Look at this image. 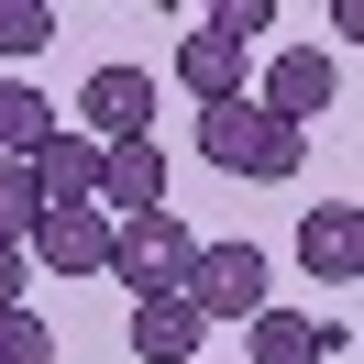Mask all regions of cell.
<instances>
[{
  "instance_id": "3957f363",
  "label": "cell",
  "mask_w": 364,
  "mask_h": 364,
  "mask_svg": "<svg viewBox=\"0 0 364 364\" xmlns=\"http://www.w3.org/2000/svg\"><path fill=\"white\" fill-rule=\"evenodd\" d=\"M188 254H199V243H188V221H177V210H144V221H111V276H122L133 298H177Z\"/></svg>"
},
{
  "instance_id": "277c9868",
  "label": "cell",
  "mask_w": 364,
  "mask_h": 364,
  "mask_svg": "<svg viewBox=\"0 0 364 364\" xmlns=\"http://www.w3.org/2000/svg\"><path fill=\"white\" fill-rule=\"evenodd\" d=\"M144 210H166V144H100V221H144Z\"/></svg>"
},
{
  "instance_id": "9a60e30c",
  "label": "cell",
  "mask_w": 364,
  "mask_h": 364,
  "mask_svg": "<svg viewBox=\"0 0 364 364\" xmlns=\"http://www.w3.org/2000/svg\"><path fill=\"white\" fill-rule=\"evenodd\" d=\"M0 364H55V331H45V309H0Z\"/></svg>"
},
{
  "instance_id": "6da1fadb",
  "label": "cell",
  "mask_w": 364,
  "mask_h": 364,
  "mask_svg": "<svg viewBox=\"0 0 364 364\" xmlns=\"http://www.w3.org/2000/svg\"><path fill=\"white\" fill-rule=\"evenodd\" d=\"M199 155L221 166V177H298V155H309V133H287L276 111H254V100H221V111H199Z\"/></svg>"
},
{
  "instance_id": "5b68a950",
  "label": "cell",
  "mask_w": 364,
  "mask_h": 364,
  "mask_svg": "<svg viewBox=\"0 0 364 364\" xmlns=\"http://www.w3.org/2000/svg\"><path fill=\"white\" fill-rule=\"evenodd\" d=\"M331 100H342V67H331L320 45H287V55L265 67V100H254V111H276L287 133H309V122L331 111Z\"/></svg>"
},
{
  "instance_id": "52a82bcc",
  "label": "cell",
  "mask_w": 364,
  "mask_h": 364,
  "mask_svg": "<svg viewBox=\"0 0 364 364\" xmlns=\"http://www.w3.org/2000/svg\"><path fill=\"white\" fill-rule=\"evenodd\" d=\"M23 254L45 276H111V221H100V210H45V221L23 232Z\"/></svg>"
},
{
  "instance_id": "7c38bea8",
  "label": "cell",
  "mask_w": 364,
  "mask_h": 364,
  "mask_svg": "<svg viewBox=\"0 0 364 364\" xmlns=\"http://www.w3.org/2000/svg\"><path fill=\"white\" fill-rule=\"evenodd\" d=\"M55 133V111H45V89H23V77H0V155H33V144Z\"/></svg>"
},
{
  "instance_id": "8fae6325",
  "label": "cell",
  "mask_w": 364,
  "mask_h": 364,
  "mask_svg": "<svg viewBox=\"0 0 364 364\" xmlns=\"http://www.w3.org/2000/svg\"><path fill=\"white\" fill-rule=\"evenodd\" d=\"M177 77L199 89V111H221V100H243L254 55H232V45H210V33H188V45H177Z\"/></svg>"
},
{
  "instance_id": "ba28073f",
  "label": "cell",
  "mask_w": 364,
  "mask_h": 364,
  "mask_svg": "<svg viewBox=\"0 0 364 364\" xmlns=\"http://www.w3.org/2000/svg\"><path fill=\"white\" fill-rule=\"evenodd\" d=\"M298 265H309V276H331V287H353V276H364V210H353V199L298 210Z\"/></svg>"
},
{
  "instance_id": "5bb4252c",
  "label": "cell",
  "mask_w": 364,
  "mask_h": 364,
  "mask_svg": "<svg viewBox=\"0 0 364 364\" xmlns=\"http://www.w3.org/2000/svg\"><path fill=\"white\" fill-rule=\"evenodd\" d=\"M33 221H45V188H33L23 155H0V243H23Z\"/></svg>"
},
{
  "instance_id": "4fadbf2b",
  "label": "cell",
  "mask_w": 364,
  "mask_h": 364,
  "mask_svg": "<svg viewBox=\"0 0 364 364\" xmlns=\"http://www.w3.org/2000/svg\"><path fill=\"white\" fill-rule=\"evenodd\" d=\"M55 45V0H0V55L23 67V55H45Z\"/></svg>"
},
{
  "instance_id": "2e32d148",
  "label": "cell",
  "mask_w": 364,
  "mask_h": 364,
  "mask_svg": "<svg viewBox=\"0 0 364 364\" xmlns=\"http://www.w3.org/2000/svg\"><path fill=\"white\" fill-rule=\"evenodd\" d=\"M23 287H33V254H23V243H0V309H23Z\"/></svg>"
},
{
  "instance_id": "30bf717a",
  "label": "cell",
  "mask_w": 364,
  "mask_h": 364,
  "mask_svg": "<svg viewBox=\"0 0 364 364\" xmlns=\"http://www.w3.org/2000/svg\"><path fill=\"white\" fill-rule=\"evenodd\" d=\"M199 342H210V320L188 298H133V353L144 364H199Z\"/></svg>"
},
{
  "instance_id": "9c48e42d",
  "label": "cell",
  "mask_w": 364,
  "mask_h": 364,
  "mask_svg": "<svg viewBox=\"0 0 364 364\" xmlns=\"http://www.w3.org/2000/svg\"><path fill=\"white\" fill-rule=\"evenodd\" d=\"M320 353H342V320H298V309L243 320V364H320Z\"/></svg>"
},
{
  "instance_id": "8992f818",
  "label": "cell",
  "mask_w": 364,
  "mask_h": 364,
  "mask_svg": "<svg viewBox=\"0 0 364 364\" xmlns=\"http://www.w3.org/2000/svg\"><path fill=\"white\" fill-rule=\"evenodd\" d=\"M77 122H89V144H133V133H155V77H144V67H89Z\"/></svg>"
},
{
  "instance_id": "7a4b0ae2",
  "label": "cell",
  "mask_w": 364,
  "mask_h": 364,
  "mask_svg": "<svg viewBox=\"0 0 364 364\" xmlns=\"http://www.w3.org/2000/svg\"><path fill=\"white\" fill-rule=\"evenodd\" d=\"M265 287H276V265H265V243H243V232H232V243H199L188 276H177V298H188L199 320H254Z\"/></svg>"
}]
</instances>
